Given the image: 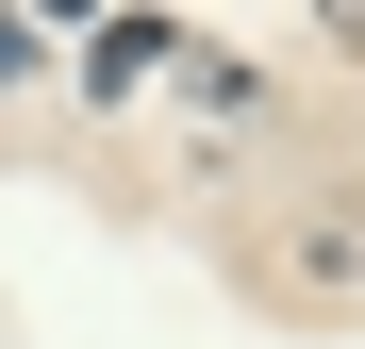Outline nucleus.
Listing matches in <instances>:
<instances>
[{
	"mask_svg": "<svg viewBox=\"0 0 365 349\" xmlns=\"http://www.w3.org/2000/svg\"><path fill=\"white\" fill-rule=\"evenodd\" d=\"M17 67H34V34H17V0H0V84H17Z\"/></svg>",
	"mask_w": 365,
	"mask_h": 349,
	"instance_id": "obj_1",
	"label": "nucleus"
},
{
	"mask_svg": "<svg viewBox=\"0 0 365 349\" xmlns=\"http://www.w3.org/2000/svg\"><path fill=\"white\" fill-rule=\"evenodd\" d=\"M316 34H349V50H365V0H316Z\"/></svg>",
	"mask_w": 365,
	"mask_h": 349,
	"instance_id": "obj_2",
	"label": "nucleus"
},
{
	"mask_svg": "<svg viewBox=\"0 0 365 349\" xmlns=\"http://www.w3.org/2000/svg\"><path fill=\"white\" fill-rule=\"evenodd\" d=\"M17 17H100V0H17Z\"/></svg>",
	"mask_w": 365,
	"mask_h": 349,
	"instance_id": "obj_3",
	"label": "nucleus"
}]
</instances>
